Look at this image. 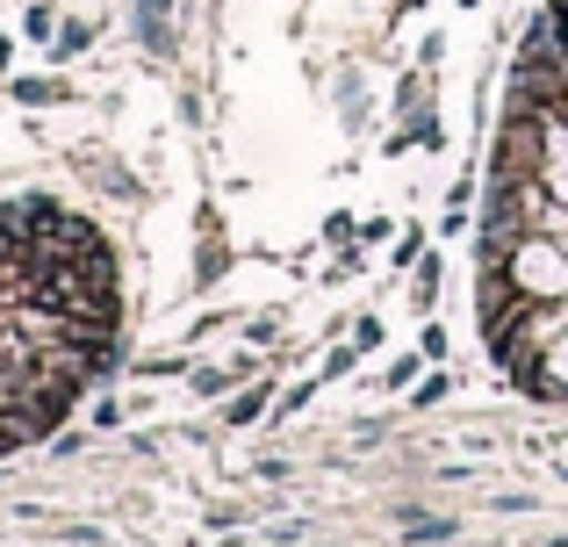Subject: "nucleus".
<instances>
[{
    "label": "nucleus",
    "mask_w": 568,
    "mask_h": 547,
    "mask_svg": "<svg viewBox=\"0 0 568 547\" xmlns=\"http://www.w3.org/2000/svg\"><path fill=\"white\" fill-rule=\"evenodd\" d=\"M260 411H266V396H260V389H252V396H237V404H231V425H252Z\"/></svg>",
    "instance_id": "2"
},
{
    "label": "nucleus",
    "mask_w": 568,
    "mask_h": 547,
    "mask_svg": "<svg viewBox=\"0 0 568 547\" xmlns=\"http://www.w3.org/2000/svg\"><path fill=\"white\" fill-rule=\"evenodd\" d=\"M417 382V361H388V389H410Z\"/></svg>",
    "instance_id": "3"
},
{
    "label": "nucleus",
    "mask_w": 568,
    "mask_h": 547,
    "mask_svg": "<svg viewBox=\"0 0 568 547\" xmlns=\"http://www.w3.org/2000/svg\"><path fill=\"white\" fill-rule=\"evenodd\" d=\"M138 22H144L152 43H166V0H138Z\"/></svg>",
    "instance_id": "1"
},
{
    "label": "nucleus",
    "mask_w": 568,
    "mask_h": 547,
    "mask_svg": "<svg viewBox=\"0 0 568 547\" xmlns=\"http://www.w3.org/2000/svg\"><path fill=\"white\" fill-rule=\"evenodd\" d=\"M14 94H22V101H58V87H51V80H22Z\"/></svg>",
    "instance_id": "4"
},
{
    "label": "nucleus",
    "mask_w": 568,
    "mask_h": 547,
    "mask_svg": "<svg viewBox=\"0 0 568 547\" xmlns=\"http://www.w3.org/2000/svg\"><path fill=\"white\" fill-rule=\"evenodd\" d=\"M460 8H475V0H460Z\"/></svg>",
    "instance_id": "6"
},
{
    "label": "nucleus",
    "mask_w": 568,
    "mask_h": 547,
    "mask_svg": "<svg viewBox=\"0 0 568 547\" xmlns=\"http://www.w3.org/2000/svg\"><path fill=\"white\" fill-rule=\"evenodd\" d=\"M403 8H425V0H403Z\"/></svg>",
    "instance_id": "5"
}]
</instances>
